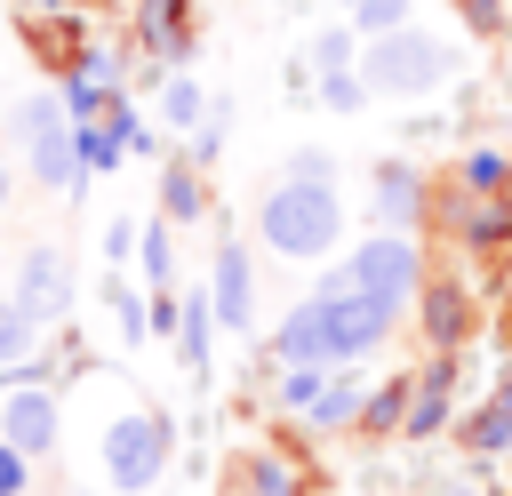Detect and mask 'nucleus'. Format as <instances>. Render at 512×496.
I'll return each instance as SVG.
<instances>
[{"label": "nucleus", "mask_w": 512, "mask_h": 496, "mask_svg": "<svg viewBox=\"0 0 512 496\" xmlns=\"http://www.w3.org/2000/svg\"><path fill=\"white\" fill-rule=\"evenodd\" d=\"M0 208H8V168H0Z\"/></svg>", "instance_id": "32"}, {"label": "nucleus", "mask_w": 512, "mask_h": 496, "mask_svg": "<svg viewBox=\"0 0 512 496\" xmlns=\"http://www.w3.org/2000/svg\"><path fill=\"white\" fill-rule=\"evenodd\" d=\"M16 304H24L32 320H56V312L72 304V272H64L56 248H32V256H24V272H16Z\"/></svg>", "instance_id": "9"}, {"label": "nucleus", "mask_w": 512, "mask_h": 496, "mask_svg": "<svg viewBox=\"0 0 512 496\" xmlns=\"http://www.w3.org/2000/svg\"><path fill=\"white\" fill-rule=\"evenodd\" d=\"M504 200H512V184H504Z\"/></svg>", "instance_id": "35"}, {"label": "nucleus", "mask_w": 512, "mask_h": 496, "mask_svg": "<svg viewBox=\"0 0 512 496\" xmlns=\"http://www.w3.org/2000/svg\"><path fill=\"white\" fill-rule=\"evenodd\" d=\"M328 296V344H336V360H368L392 328H400V304L392 296H368V288H352L344 272L320 288Z\"/></svg>", "instance_id": "5"}, {"label": "nucleus", "mask_w": 512, "mask_h": 496, "mask_svg": "<svg viewBox=\"0 0 512 496\" xmlns=\"http://www.w3.org/2000/svg\"><path fill=\"white\" fill-rule=\"evenodd\" d=\"M200 208H208V184H200V168H192V160L160 168V216H168V224H192Z\"/></svg>", "instance_id": "14"}, {"label": "nucleus", "mask_w": 512, "mask_h": 496, "mask_svg": "<svg viewBox=\"0 0 512 496\" xmlns=\"http://www.w3.org/2000/svg\"><path fill=\"white\" fill-rule=\"evenodd\" d=\"M456 184H464V192H472V200H496V192H504V184H512V160H504V152H488V144H480V152H464V160H456Z\"/></svg>", "instance_id": "16"}, {"label": "nucleus", "mask_w": 512, "mask_h": 496, "mask_svg": "<svg viewBox=\"0 0 512 496\" xmlns=\"http://www.w3.org/2000/svg\"><path fill=\"white\" fill-rule=\"evenodd\" d=\"M376 216L400 224V232L424 224V176H416L408 160H384V168H376Z\"/></svg>", "instance_id": "12"}, {"label": "nucleus", "mask_w": 512, "mask_h": 496, "mask_svg": "<svg viewBox=\"0 0 512 496\" xmlns=\"http://www.w3.org/2000/svg\"><path fill=\"white\" fill-rule=\"evenodd\" d=\"M208 296H216V320H224V328H248V320H256V304H248L256 280H248V248H240V240L216 248V288H208Z\"/></svg>", "instance_id": "10"}, {"label": "nucleus", "mask_w": 512, "mask_h": 496, "mask_svg": "<svg viewBox=\"0 0 512 496\" xmlns=\"http://www.w3.org/2000/svg\"><path fill=\"white\" fill-rule=\"evenodd\" d=\"M24 144H32V184H40V192H72V176L88 168V160H80V136H64V120L40 128V136H24Z\"/></svg>", "instance_id": "11"}, {"label": "nucleus", "mask_w": 512, "mask_h": 496, "mask_svg": "<svg viewBox=\"0 0 512 496\" xmlns=\"http://www.w3.org/2000/svg\"><path fill=\"white\" fill-rule=\"evenodd\" d=\"M104 472H112V488H120V496H144V488L168 472V416L128 408V416L104 432Z\"/></svg>", "instance_id": "4"}, {"label": "nucleus", "mask_w": 512, "mask_h": 496, "mask_svg": "<svg viewBox=\"0 0 512 496\" xmlns=\"http://www.w3.org/2000/svg\"><path fill=\"white\" fill-rule=\"evenodd\" d=\"M160 120H168V128H200V120H208V96H200V80L168 72V88H160Z\"/></svg>", "instance_id": "18"}, {"label": "nucleus", "mask_w": 512, "mask_h": 496, "mask_svg": "<svg viewBox=\"0 0 512 496\" xmlns=\"http://www.w3.org/2000/svg\"><path fill=\"white\" fill-rule=\"evenodd\" d=\"M144 24H152V48H160V56H184V48H192V32H184V8H176V0H152V8H144Z\"/></svg>", "instance_id": "21"}, {"label": "nucleus", "mask_w": 512, "mask_h": 496, "mask_svg": "<svg viewBox=\"0 0 512 496\" xmlns=\"http://www.w3.org/2000/svg\"><path fill=\"white\" fill-rule=\"evenodd\" d=\"M144 272H152V288H168V272H176V248H168V224H152V232H144Z\"/></svg>", "instance_id": "25"}, {"label": "nucleus", "mask_w": 512, "mask_h": 496, "mask_svg": "<svg viewBox=\"0 0 512 496\" xmlns=\"http://www.w3.org/2000/svg\"><path fill=\"white\" fill-rule=\"evenodd\" d=\"M336 232H344V200H336L328 176H288V184H272L264 208H256V240H264L272 256H296V264L328 256Z\"/></svg>", "instance_id": "1"}, {"label": "nucleus", "mask_w": 512, "mask_h": 496, "mask_svg": "<svg viewBox=\"0 0 512 496\" xmlns=\"http://www.w3.org/2000/svg\"><path fill=\"white\" fill-rule=\"evenodd\" d=\"M464 16L472 24H496V0H464Z\"/></svg>", "instance_id": "31"}, {"label": "nucleus", "mask_w": 512, "mask_h": 496, "mask_svg": "<svg viewBox=\"0 0 512 496\" xmlns=\"http://www.w3.org/2000/svg\"><path fill=\"white\" fill-rule=\"evenodd\" d=\"M360 72H368L376 96H424V88H440V80L456 72V56H448L440 40H424V32L400 24V32H376V40H368Z\"/></svg>", "instance_id": "2"}, {"label": "nucleus", "mask_w": 512, "mask_h": 496, "mask_svg": "<svg viewBox=\"0 0 512 496\" xmlns=\"http://www.w3.org/2000/svg\"><path fill=\"white\" fill-rule=\"evenodd\" d=\"M448 384H456L448 352H440V360H424V376H416V392H408V424H400V432H416V440H424V432H440V424H448Z\"/></svg>", "instance_id": "13"}, {"label": "nucleus", "mask_w": 512, "mask_h": 496, "mask_svg": "<svg viewBox=\"0 0 512 496\" xmlns=\"http://www.w3.org/2000/svg\"><path fill=\"white\" fill-rule=\"evenodd\" d=\"M24 464H32V456L0 440V496H24Z\"/></svg>", "instance_id": "28"}, {"label": "nucleus", "mask_w": 512, "mask_h": 496, "mask_svg": "<svg viewBox=\"0 0 512 496\" xmlns=\"http://www.w3.org/2000/svg\"><path fill=\"white\" fill-rule=\"evenodd\" d=\"M400 24H408V0H360V8H352V32H360V40L400 32Z\"/></svg>", "instance_id": "24"}, {"label": "nucleus", "mask_w": 512, "mask_h": 496, "mask_svg": "<svg viewBox=\"0 0 512 496\" xmlns=\"http://www.w3.org/2000/svg\"><path fill=\"white\" fill-rule=\"evenodd\" d=\"M208 320H216V296H192V304H184V328H176L184 368H208Z\"/></svg>", "instance_id": "19"}, {"label": "nucleus", "mask_w": 512, "mask_h": 496, "mask_svg": "<svg viewBox=\"0 0 512 496\" xmlns=\"http://www.w3.org/2000/svg\"><path fill=\"white\" fill-rule=\"evenodd\" d=\"M304 416H312V424H328V432H336V424H344V416H360V384H320V400H312V408H304Z\"/></svg>", "instance_id": "22"}, {"label": "nucleus", "mask_w": 512, "mask_h": 496, "mask_svg": "<svg viewBox=\"0 0 512 496\" xmlns=\"http://www.w3.org/2000/svg\"><path fill=\"white\" fill-rule=\"evenodd\" d=\"M464 440H472V456H504V448H512V392L488 400V408L464 424Z\"/></svg>", "instance_id": "17"}, {"label": "nucleus", "mask_w": 512, "mask_h": 496, "mask_svg": "<svg viewBox=\"0 0 512 496\" xmlns=\"http://www.w3.org/2000/svg\"><path fill=\"white\" fill-rule=\"evenodd\" d=\"M32 344H40V320H32L16 296H0V376H16V368L32 360Z\"/></svg>", "instance_id": "15"}, {"label": "nucleus", "mask_w": 512, "mask_h": 496, "mask_svg": "<svg viewBox=\"0 0 512 496\" xmlns=\"http://www.w3.org/2000/svg\"><path fill=\"white\" fill-rule=\"evenodd\" d=\"M320 376H328V368H288V376H280V400H288V408H312V400H320Z\"/></svg>", "instance_id": "27"}, {"label": "nucleus", "mask_w": 512, "mask_h": 496, "mask_svg": "<svg viewBox=\"0 0 512 496\" xmlns=\"http://www.w3.org/2000/svg\"><path fill=\"white\" fill-rule=\"evenodd\" d=\"M352 40H360V32H320V48H312V72H344V64H352Z\"/></svg>", "instance_id": "26"}, {"label": "nucleus", "mask_w": 512, "mask_h": 496, "mask_svg": "<svg viewBox=\"0 0 512 496\" xmlns=\"http://www.w3.org/2000/svg\"><path fill=\"white\" fill-rule=\"evenodd\" d=\"M288 176H336V160H328V152H296V160H288Z\"/></svg>", "instance_id": "30"}, {"label": "nucleus", "mask_w": 512, "mask_h": 496, "mask_svg": "<svg viewBox=\"0 0 512 496\" xmlns=\"http://www.w3.org/2000/svg\"><path fill=\"white\" fill-rule=\"evenodd\" d=\"M344 8H360V0H344Z\"/></svg>", "instance_id": "34"}, {"label": "nucleus", "mask_w": 512, "mask_h": 496, "mask_svg": "<svg viewBox=\"0 0 512 496\" xmlns=\"http://www.w3.org/2000/svg\"><path fill=\"white\" fill-rule=\"evenodd\" d=\"M368 96H376L368 72H352V64H344V72H320V104H328V112H360Z\"/></svg>", "instance_id": "20"}, {"label": "nucleus", "mask_w": 512, "mask_h": 496, "mask_svg": "<svg viewBox=\"0 0 512 496\" xmlns=\"http://www.w3.org/2000/svg\"><path fill=\"white\" fill-rule=\"evenodd\" d=\"M0 440L8 448H24V456H40V448H56V400H48V384H16L8 400H0Z\"/></svg>", "instance_id": "8"}, {"label": "nucleus", "mask_w": 512, "mask_h": 496, "mask_svg": "<svg viewBox=\"0 0 512 496\" xmlns=\"http://www.w3.org/2000/svg\"><path fill=\"white\" fill-rule=\"evenodd\" d=\"M408 424V392L392 384V392H376V400H360V432H400Z\"/></svg>", "instance_id": "23"}, {"label": "nucleus", "mask_w": 512, "mask_h": 496, "mask_svg": "<svg viewBox=\"0 0 512 496\" xmlns=\"http://www.w3.org/2000/svg\"><path fill=\"white\" fill-rule=\"evenodd\" d=\"M232 496H264V488H232Z\"/></svg>", "instance_id": "33"}, {"label": "nucleus", "mask_w": 512, "mask_h": 496, "mask_svg": "<svg viewBox=\"0 0 512 496\" xmlns=\"http://www.w3.org/2000/svg\"><path fill=\"white\" fill-rule=\"evenodd\" d=\"M344 280H352V288H368V296H392V304H408V296L424 288V248H416V232H400V224L368 232V240L352 248Z\"/></svg>", "instance_id": "3"}, {"label": "nucleus", "mask_w": 512, "mask_h": 496, "mask_svg": "<svg viewBox=\"0 0 512 496\" xmlns=\"http://www.w3.org/2000/svg\"><path fill=\"white\" fill-rule=\"evenodd\" d=\"M272 352L288 368H336V344H328V296H304L280 328H272Z\"/></svg>", "instance_id": "7"}, {"label": "nucleus", "mask_w": 512, "mask_h": 496, "mask_svg": "<svg viewBox=\"0 0 512 496\" xmlns=\"http://www.w3.org/2000/svg\"><path fill=\"white\" fill-rule=\"evenodd\" d=\"M248 480H256V488H264V496H288V472H280V464H272V456H256V464H248Z\"/></svg>", "instance_id": "29"}, {"label": "nucleus", "mask_w": 512, "mask_h": 496, "mask_svg": "<svg viewBox=\"0 0 512 496\" xmlns=\"http://www.w3.org/2000/svg\"><path fill=\"white\" fill-rule=\"evenodd\" d=\"M472 312H480V304H472L464 280H424V288H416V328H424L432 352H456V344L472 336Z\"/></svg>", "instance_id": "6"}]
</instances>
